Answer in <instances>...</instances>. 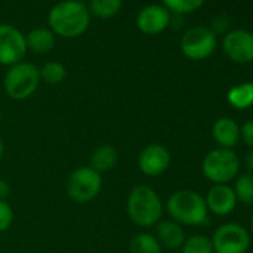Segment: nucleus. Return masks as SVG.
Returning a JSON list of instances; mask_svg holds the SVG:
<instances>
[{
	"label": "nucleus",
	"mask_w": 253,
	"mask_h": 253,
	"mask_svg": "<svg viewBox=\"0 0 253 253\" xmlns=\"http://www.w3.org/2000/svg\"><path fill=\"white\" fill-rule=\"evenodd\" d=\"M27 253H35V252H27Z\"/></svg>",
	"instance_id": "obj_34"
},
{
	"label": "nucleus",
	"mask_w": 253,
	"mask_h": 253,
	"mask_svg": "<svg viewBox=\"0 0 253 253\" xmlns=\"http://www.w3.org/2000/svg\"><path fill=\"white\" fill-rule=\"evenodd\" d=\"M161 2L170 14L173 12L176 15H186L198 11L206 3V0H161Z\"/></svg>",
	"instance_id": "obj_24"
},
{
	"label": "nucleus",
	"mask_w": 253,
	"mask_h": 253,
	"mask_svg": "<svg viewBox=\"0 0 253 253\" xmlns=\"http://www.w3.org/2000/svg\"><path fill=\"white\" fill-rule=\"evenodd\" d=\"M211 244L214 253H247L250 234L243 225L228 222L214 229Z\"/></svg>",
	"instance_id": "obj_8"
},
{
	"label": "nucleus",
	"mask_w": 253,
	"mask_h": 253,
	"mask_svg": "<svg viewBox=\"0 0 253 253\" xmlns=\"http://www.w3.org/2000/svg\"><path fill=\"white\" fill-rule=\"evenodd\" d=\"M232 189L237 203H241L244 206H253V174L244 173L240 177H237Z\"/></svg>",
	"instance_id": "obj_22"
},
{
	"label": "nucleus",
	"mask_w": 253,
	"mask_h": 253,
	"mask_svg": "<svg viewBox=\"0 0 253 253\" xmlns=\"http://www.w3.org/2000/svg\"><path fill=\"white\" fill-rule=\"evenodd\" d=\"M130 253H163V246L151 232H139L130 241Z\"/></svg>",
	"instance_id": "obj_19"
},
{
	"label": "nucleus",
	"mask_w": 253,
	"mask_h": 253,
	"mask_svg": "<svg viewBox=\"0 0 253 253\" xmlns=\"http://www.w3.org/2000/svg\"><path fill=\"white\" fill-rule=\"evenodd\" d=\"M171 14L163 5H148L140 9L136 18L137 29L148 36L163 33L170 26Z\"/></svg>",
	"instance_id": "obj_12"
},
{
	"label": "nucleus",
	"mask_w": 253,
	"mask_h": 253,
	"mask_svg": "<svg viewBox=\"0 0 253 253\" xmlns=\"http://www.w3.org/2000/svg\"><path fill=\"white\" fill-rule=\"evenodd\" d=\"M240 139L247 148H250V151H253V119L246 121L240 126Z\"/></svg>",
	"instance_id": "obj_26"
},
{
	"label": "nucleus",
	"mask_w": 253,
	"mask_h": 253,
	"mask_svg": "<svg viewBox=\"0 0 253 253\" xmlns=\"http://www.w3.org/2000/svg\"><path fill=\"white\" fill-rule=\"evenodd\" d=\"M223 52L229 60L238 64H246L253 61V33L237 29L228 32L222 41Z\"/></svg>",
	"instance_id": "obj_11"
},
{
	"label": "nucleus",
	"mask_w": 253,
	"mask_h": 253,
	"mask_svg": "<svg viewBox=\"0 0 253 253\" xmlns=\"http://www.w3.org/2000/svg\"><path fill=\"white\" fill-rule=\"evenodd\" d=\"M39 75L41 82H45L48 85H58L66 79L67 70L60 61H48L39 69Z\"/></svg>",
	"instance_id": "obj_21"
},
{
	"label": "nucleus",
	"mask_w": 253,
	"mask_h": 253,
	"mask_svg": "<svg viewBox=\"0 0 253 253\" xmlns=\"http://www.w3.org/2000/svg\"><path fill=\"white\" fill-rule=\"evenodd\" d=\"M170 164L171 154L161 143H151L145 146L137 157V167L140 173L148 177H158L164 174Z\"/></svg>",
	"instance_id": "obj_10"
},
{
	"label": "nucleus",
	"mask_w": 253,
	"mask_h": 253,
	"mask_svg": "<svg viewBox=\"0 0 253 253\" xmlns=\"http://www.w3.org/2000/svg\"><path fill=\"white\" fill-rule=\"evenodd\" d=\"M211 137L219 148L232 149L240 142V126L232 118L222 116L211 126Z\"/></svg>",
	"instance_id": "obj_14"
},
{
	"label": "nucleus",
	"mask_w": 253,
	"mask_h": 253,
	"mask_svg": "<svg viewBox=\"0 0 253 253\" xmlns=\"http://www.w3.org/2000/svg\"><path fill=\"white\" fill-rule=\"evenodd\" d=\"M119 163V152L113 145H100L97 146L89 158V167L92 170H95L97 173H100L103 176V173H109L112 171Z\"/></svg>",
	"instance_id": "obj_16"
},
{
	"label": "nucleus",
	"mask_w": 253,
	"mask_h": 253,
	"mask_svg": "<svg viewBox=\"0 0 253 253\" xmlns=\"http://www.w3.org/2000/svg\"><path fill=\"white\" fill-rule=\"evenodd\" d=\"M157 240L163 246V249L169 250H177L183 246L186 240V234L182 225L177 222L167 219V220H160L155 225V234Z\"/></svg>",
	"instance_id": "obj_15"
},
{
	"label": "nucleus",
	"mask_w": 253,
	"mask_h": 253,
	"mask_svg": "<svg viewBox=\"0 0 253 253\" xmlns=\"http://www.w3.org/2000/svg\"><path fill=\"white\" fill-rule=\"evenodd\" d=\"M250 228H252V231H253V213H252V217H250Z\"/></svg>",
	"instance_id": "obj_32"
},
{
	"label": "nucleus",
	"mask_w": 253,
	"mask_h": 253,
	"mask_svg": "<svg viewBox=\"0 0 253 253\" xmlns=\"http://www.w3.org/2000/svg\"><path fill=\"white\" fill-rule=\"evenodd\" d=\"M26 43L27 49L35 54L43 55L55 46V35L46 27H36L30 30L26 36Z\"/></svg>",
	"instance_id": "obj_17"
},
{
	"label": "nucleus",
	"mask_w": 253,
	"mask_h": 253,
	"mask_svg": "<svg viewBox=\"0 0 253 253\" xmlns=\"http://www.w3.org/2000/svg\"><path fill=\"white\" fill-rule=\"evenodd\" d=\"M41 85L39 67L29 61L11 66L3 78V88L9 98L23 101L30 98Z\"/></svg>",
	"instance_id": "obj_4"
},
{
	"label": "nucleus",
	"mask_w": 253,
	"mask_h": 253,
	"mask_svg": "<svg viewBox=\"0 0 253 253\" xmlns=\"http://www.w3.org/2000/svg\"><path fill=\"white\" fill-rule=\"evenodd\" d=\"M2 119H3V115H2V110H0V124H2Z\"/></svg>",
	"instance_id": "obj_33"
},
{
	"label": "nucleus",
	"mask_w": 253,
	"mask_h": 253,
	"mask_svg": "<svg viewBox=\"0 0 253 253\" xmlns=\"http://www.w3.org/2000/svg\"><path fill=\"white\" fill-rule=\"evenodd\" d=\"M14 219H15V213L11 204L8 201H0V234L6 232L12 226Z\"/></svg>",
	"instance_id": "obj_25"
},
{
	"label": "nucleus",
	"mask_w": 253,
	"mask_h": 253,
	"mask_svg": "<svg viewBox=\"0 0 253 253\" xmlns=\"http://www.w3.org/2000/svg\"><path fill=\"white\" fill-rule=\"evenodd\" d=\"M228 29H229V20L226 15H216L211 21V27L210 30L217 36V35H222V33H228Z\"/></svg>",
	"instance_id": "obj_27"
},
{
	"label": "nucleus",
	"mask_w": 253,
	"mask_h": 253,
	"mask_svg": "<svg viewBox=\"0 0 253 253\" xmlns=\"http://www.w3.org/2000/svg\"><path fill=\"white\" fill-rule=\"evenodd\" d=\"M11 195V183L5 179H0V201H6Z\"/></svg>",
	"instance_id": "obj_28"
},
{
	"label": "nucleus",
	"mask_w": 253,
	"mask_h": 253,
	"mask_svg": "<svg viewBox=\"0 0 253 253\" xmlns=\"http://www.w3.org/2000/svg\"><path fill=\"white\" fill-rule=\"evenodd\" d=\"M164 210L171 220L182 226H200L209 219L204 197L194 189H179L173 192L164 204Z\"/></svg>",
	"instance_id": "obj_3"
},
{
	"label": "nucleus",
	"mask_w": 253,
	"mask_h": 253,
	"mask_svg": "<svg viewBox=\"0 0 253 253\" xmlns=\"http://www.w3.org/2000/svg\"><path fill=\"white\" fill-rule=\"evenodd\" d=\"M180 249L182 253H214L211 238L204 234H194L191 237H186Z\"/></svg>",
	"instance_id": "obj_23"
},
{
	"label": "nucleus",
	"mask_w": 253,
	"mask_h": 253,
	"mask_svg": "<svg viewBox=\"0 0 253 253\" xmlns=\"http://www.w3.org/2000/svg\"><path fill=\"white\" fill-rule=\"evenodd\" d=\"M216 45V35L204 26H195L188 29L180 38V51L186 58L192 61H201L209 58L214 52Z\"/></svg>",
	"instance_id": "obj_7"
},
{
	"label": "nucleus",
	"mask_w": 253,
	"mask_h": 253,
	"mask_svg": "<svg viewBox=\"0 0 253 253\" xmlns=\"http://www.w3.org/2000/svg\"><path fill=\"white\" fill-rule=\"evenodd\" d=\"M207 210L214 216H228L237 207L234 189L229 185H213L204 197Z\"/></svg>",
	"instance_id": "obj_13"
},
{
	"label": "nucleus",
	"mask_w": 253,
	"mask_h": 253,
	"mask_svg": "<svg viewBox=\"0 0 253 253\" xmlns=\"http://www.w3.org/2000/svg\"><path fill=\"white\" fill-rule=\"evenodd\" d=\"M244 166H246L247 171L250 174H253V151H250L249 154H246V157H244Z\"/></svg>",
	"instance_id": "obj_29"
},
{
	"label": "nucleus",
	"mask_w": 253,
	"mask_h": 253,
	"mask_svg": "<svg viewBox=\"0 0 253 253\" xmlns=\"http://www.w3.org/2000/svg\"><path fill=\"white\" fill-rule=\"evenodd\" d=\"M91 23V14L79 0H63L54 5L48 14L49 30L64 39L82 36Z\"/></svg>",
	"instance_id": "obj_1"
},
{
	"label": "nucleus",
	"mask_w": 253,
	"mask_h": 253,
	"mask_svg": "<svg viewBox=\"0 0 253 253\" xmlns=\"http://www.w3.org/2000/svg\"><path fill=\"white\" fill-rule=\"evenodd\" d=\"M240 170V160L232 149L216 148L206 154L201 163L204 177L213 185H228Z\"/></svg>",
	"instance_id": "obj_5"
},
{
	"label": "nucleus",
	"mask_w": 253,
	"mask_h": 253,
	"mask_svg": "<svg viewBox=\"0 0 253 253\" xmlns=\"http://www.w3.org/2000/svg\"><path fill=\"white\" fill-rule=\"evenodd\" d=\"M170 26H173V29L182 27L183 26V15H176L174 14V17H171V20H170Z\"/></svg>",
	"instance_id": "obj_30"
},
{
	"label": "nucleus",
	"mask_w": 253,
	"mask_h": 253,
	"mask_svg": "<svg viewBox=\"0 0 253 253\" xmlns=\"http://www.w3.org/2000/svg\"><path fill=\"white\" fill-rule=\"evenodd\" d=\"M228 103L238 110L253 106V82H243L228 91Z\"/></svg>",
	"instance_id": "obj_18"
},
{
	"label": "nucleus",
	"mask_w": 253,
	"mask_h": 253,
	"mask_svg": "<svg viewBox=\"0 0 253 253\" xmlns=\"http://www.w3.org/2000/svg\"><path fill=\"white\" fill-rule=\"evenodd\" d=\"M122 6V0H89L88 11L100 20L113 18Z\"/></svg>",
	"instance_id": "obj_20"
},
{
	"label": "nucleus",
	"mask_w": 253,
	"mask_h": 253,
	"mask_svg": "<svg viewBox=\"0 0 253 253\" xmlns=\"http://www.w3.org/2000/svg\"><path fill=\"white\" fill-rule=\"evenodd\" d=\"M126 216L140 228H152L164 214V203L158 192L149 185L134 186L126 197Z\"/></svg>",
	"instance_id": "obj_2"
},
{
	"label": "nucleus",
	"mask_w": 253,
	"mask_h": 253,
	"mask_svg": "<svg viewBox=\"0 0 253 253\" xmlns=\"http://www.w3.org/2000/svg\"><path fill=\"white\" fill-rule=\"evenodd\" d=\"M103 188V176L89 166L75 169L66 182V192L73 203L86 204L95 200Z\"/></svg>",
	"instance_id": "obj_6"
},
{
	"label": "nucleus",
	"mask_w": 253,
	"mask_h": 253,
	"mask_svg": "<svg viewBox=\"0 0 253 253\" xmlns=\"http://www.w3.org/2000/svg\"><path fill=\"white\" fill-rule=\"evenodd\" d=\"M3 155H5V145H3L2 140H0V161H2Z\"/></svg>",
	"instance_id": "obj_31"
},
{
	"label": "nucleus",
	"mask_w": 253,
	"mask_h": 253,
	"mask_svg": "<svg viewBox=\"0 0 253 253\" xmlns=\"http://www.w3.org/2000/svg\"><path fill=\"white\" fill-rule=\"evenodd\" d=\"M26 36L11 24H0V64L14 66L27 54Z\"/></svg>",
	"instance_id": "obj_9"
}]
</instances>
